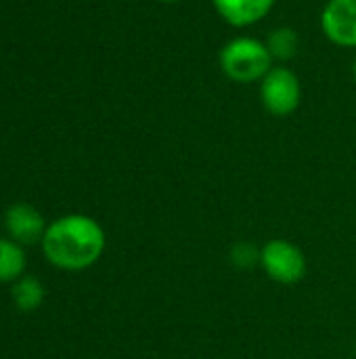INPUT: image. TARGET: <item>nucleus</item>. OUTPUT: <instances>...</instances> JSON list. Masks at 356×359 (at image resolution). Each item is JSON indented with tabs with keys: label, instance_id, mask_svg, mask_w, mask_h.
Here are the masks:
<instances>
[{
	"label": "nucleus",
	"instance_id": "9b49d317",
	"mask_svg": "<svg viewBox=\"0 0 356 359\" xmlns=\"http://www.w3.org/2000/svg\"><path fill=\"white\" fill-rule=\"evenodd\" d=\"M353 76H355V82H356V57H355V63H353Z\"/></svg>",
	"mask_w": 356,
	"mask_h": 359
},
{
	"label": "nucleus",
	"instance_id": "f03ea898",
	"mask_svg": "<svg viewBox=\"0 0 356 359\" xmlns=\"http://www.w3.org/2000/svg\"><path fill=\"white\" fill-rule=\"evenodd\" d=\"M222 74L237 84L260 82L273 67V55L266 42L252 36H237L229 40L218 55Z\"/></svg>",
	"mask_w": 356,
	"mask_h": 359
},
{
	"label": "nucleus",
	"instance_id": "1a4fd4ad",
	"mask_svg": "<svg viewBox=\"0 0 356 359\" xmlns=\"http://www.w3.org/2000/svg\"><path fill=\"white\" fill-rule=\"evenodd\" d=\"M44 297H46V290H44L42 282L34 276H21L17 282H13L10 299H13L15 307L23 313L36 311L44 303Z\"/></svg>",
	"mask_w": 356,
	"mask_h": 359
},
{
	"label": "nucleus",
	"instance_id": "f257e3e1",
	"mask_svg": "<svg viewBox=\"0 0 356 359\" xmlns=\"http://www.w3.org/2000/svg\"><path fill=\"white\" fill-rule=\"evenodd\" d=\"M40 246L52 267L82 271L101 259L105 250V231L92 217L65 215L48 223Z\"/></svg>",
	"mask_w": 356,
	"mask_h": 359
},
{
	"label": "nucleus",
	"instance_id": "f8f14e48",
	"mask_svg": "<svg viewBox=\"0 0 356 359\" xmlns=\"http://www.w3.org/2000/svg\"><path fill=\"white\" fill-rule=\"evenodd\" d=\"M159 2H180V0H159Z\"/></svg>",
	"mask_w": 356,
	"mask_h": 359
},
{
	"label": "nucleus",
	"instance_id": "0eeeda50",
	"mask_svg": "<svg viewBox=\"0 0 356 359\" xmlns=\"http://www.w3.org/2000/svg\"><path fill=\"white\" fill-rule=\"evenodd\" d=\"M277 0H212L218 17L233 27H250L260 23Z\"/></svg>",
	"mask_w": 356,
	"mask_h": 359
},
{
	"label": "nucleus",
	"instance_id": "9d476101",
	"mask_svg": "<svg viewBox=\"0 0 356 359\" xmlns=\"http://www.w3.org/2000/svg\"><path fill=\"white\" fill-rule=\"evenodd\" d=\"M298 34L292 27H279L269 36L266 46L273 59H292L298 50Z\"/></svg>",
	"mask_w": 356,
	"mask_h": 359
},
{
	"label": "nucleus",
	"instance_id": "6e6552de",
	"mask_svg": "<svg viewBox=\"0 0 356 359\" xmlns=\"http://www.w3.org/2000/svg\"><path fill=\"white\" fill-rule=\"evenodd\" d=\"M25 248L10 238H0V284H13L25 276Z\"/></svg>",
	"mask_w": 356,
	"mask_h": 359
},
{
	"label": "nucleus",
	"instance_id": "39448f33",
	"mask_svg": "<svg viewBox=\"0 0 356 359\" xmlns=\"http://www.w3.org/2000/svg\"><path fill=\"white\" fill-rule=\"evenodd\" d=\"M46 227L48 223L44 221L42 212L27 202H17L4 210V229L8 238L21 244L23 248L42 244Z\"/></svg>",
	"mask_w": 356,
	"mask_h": 359
},
{
	"label": "nucleus",
	"instance_id": "423d86ee",
	"mask_svg": "<svg viewBox=\"0 0 356 359\" xmlns=\"http://www.w3.org/2000/svg\"><path fill=\"white\" fill-rule=\"evenodd\" d=\"M321 29L329 42L356 48V0H329L321 13Z\"/></svg>",
	"mask_w": 356,
	"mask_h": 359
},
{
	"label": "nucleus",
	"instance_id": "20e7f679",
	"mask_svg": "<svg viewBox=\"0 0 356 359\" xmlns=\"http://www.w3.org/2000/svg\"><path fill=\"white\" fill-rule=\"evenodd\" d=\"M260 263L266 276L279 284H298L306 273L304 252L287 240H271L260 250Z\"/></svg>",
	"mask_w": 356,
	"mask_h": 359
},
{
	"label": "nucleus",
	"instance_id": "7ed1b4c3",
	"mask_svg": "<svg viewBox=\"0 0 356 359\" xmlns=\"http://www.w3.org/2000/svg\"><path fill=\"white\" fill-rule=\"evenodd\" d=\"M260 101L271 116H292L302 101V84L298 74L285 65H273L260 80Z\"/></svg>",
	"mask_w": 356,
	"mask_h": 359
}]
</instances>
